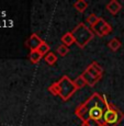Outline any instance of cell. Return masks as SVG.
<instances>
[{
    "instance_id": "9",
    "label": "cell",
    "mask_w": 124,
    "mask_h": 126,
    "mask_svg": "<svg viewBox=\"0 0 124 126\" xmlns=\"http://www.w3.org/2000/svg\"><path fill=\"white\" fill-rule=\"evenodd\" d=\"M80 76H81L82 78H84V80L86 81V83L88 84V86H90V87H93L94 84H96L97 82H98V80H97L96 78H93V77H92L91 75L89 74V72H87L86 70H85V71L82 72V74L80 75Z\"/></svg>"
},
{
    "instance_id": "8",
    "label": "cell",
    "mask_w": 124,
    "mask_h": 126,
    "mask_svg": "<svg viewBox=\"0 0 124 126\" xmlns=\"http://www.w3.org/2000/svg\"><path fill=\"white\" fill-rule=\"evenodd\" d=\"M62 43L64 45H66L67 47H69V46H71L72 44H75V38H74V36H72L71 32H67L62 36Z\"/></svg>"
},
{
    "instance_id": "2",
    "label": "cell",
    "mask_w": 124,
    "mask_h": 126,
    "mask_svg": "<svg viewBox=\"0 0 124 126\" xmlns=\"http://www.w3.org/2000/svg\"><path fill=\"white\" fill-rule=\"evenodd\" d=\"M106 102V111L103 114V124L104 126H116L123 120L124 114L114 105L113 103L109 102L106 95H103Z\"/></svg>"
},
{
    "instance_id": "12",
    "label": "cell",
    "mask_w": 124,
    "mask_h": 126,
    "mask_svg": "<svg viewBox=\"0 0 124 126\" xmlns=\"http://www.w3.org/2000/svg\"><path fill=\"white\" fill-rule=\"evenodd\" d=\"M108 46H109V48H110L111 50L115 52V50H118L119 48L121 47V42L119 41V38L113 37L108 42Z\"/></svg>"
},
{
    "instance_id": "7",
    "label": "cell",
    "mask_w": 124,
    "mask_h": 126,
    "mask_svg": "<svg viewBox=\"0 0 124 126\" xmlns=\"http://www.w3.org/2000/svg\"><path fill=\"white\" fill-rule=\"evenodd\" d=\"M106 8L108 9V11L110 12L111 14H116L122 9V6H121V3L119 1H116V0H111L106 6Z\"/></svg>"
},
{
    "instance_id": "10",
    "label": "cell",
    "mask_w": 124,
    "mask_h": 126,
    "mask_svg": "<svg viewBox=\"0 0 124 126\" xmlns=\"http://www.w3.org/2000/svg\"><path fill=\"white\" fill-rule=\"evenodd\" d=\"M89 3L86 1V0H77L76 2H74V7L77 11L79 12H85L86 9L88 8Z\"/></svg>"
},
{
    "instance_id": "15",
    "label": "cell",
    "mask_w": 124,
    "mask_h": 126,
    "mask_svg": "<svg viewBox=\"0 0 124 126\" xmlns=\"http://www.w3.org/2000/svg\"><path fill=\"white\" fill-rule=\"evenodd\" d=\"M86 71H87V72H89V74H90L91 76L93 77V78H96L98 81H99V80H100V79L102 78V75H101V74H99V72L97 71V70L94 69L93 67L91 66V65H90V66H88V67H87Z\"/></svg>"
},
{
    "instance_id": "19",
    "label": "cell",
    "mask_w": 124,
    "mask_h": 126,
    "mask_svg": "<svg viewBox=\"0 0 124 126\" xmlns=\"http://www.w3.org/2000/svg\"><path fill=\"white\" fill-rule=\"evenodd\" d=\"M98 20H99V16H97L94 13H91L87 16V22H88V24L90 26H93L94 24L98 22Z\"/></svg>"
},
{
    "instance_id": "18",
    "label": "cell",
    "mask_w": 124,
    "mask_h": 126,
    "mask_svg": "<svg viewBox=\"0 0 124 126\" xmlns=\"http://www.w3.org/2000/svg\"><path fill=\"white\" fill-rule=\"evenodd\" d=\"M72 81H74V84H75V87L77 88V90H78V89L84 88V87L87 84V83H86V81L84 80V78H82L81 76L77 77V78L75 79V80H72Z\"/></svg>"
},
{
    "instance_id": "17",
    "label": "cell",
    "mask_w": 124,
    "mask_h": 126,
    "mask_svg": "<svg viewBox=\"0 0 124 126\" xmlns=\"http://www.w3.org/2000/svg\"><path fill=\"white\" fill-rule=\"evenodd\" d=\"M81 126H104V124L96 120H87L81 123Z\"/></svg>"
},
{
    "instance_id": "3",
    "label": "cell",
    "mask_w": 124,
    "mask_h": 126,
    "mask_svg": "<svg viewBox=\"0 0 124 126\" xmlns=\"http://www.w3.org/2000/svg\"><path fill=\"white\" fill-rule=\"evenodd\" d=\"M71 34L75 38V43L79 48H85L94 36V33L85 23H79L77 26H75V29L71 31Z\"/></svg>"
},
{
    "instance_id": "5",
    "label": "cell",
    "mask_w": 124,
    "mask_h": 126,
    "mask_svg": "<svg viewBox=\"0 0 124 126\" xmlns=\"http://www.w3.org/2000/svg\"><path fill=\"white\" fill-rule=\"evenodd\" d=\"M91 29L94 34H97L98 36H101V37L110 34V33L112 32V26L102 18H99L98 22L94 24L93 26H91Z\"/></svg>"
},
{
    "instance_id": "13",
    "label": "cell",
    "mask_w": 124,
    "mask_h": 126,
    "mask_svg": "<svg viewBox=\"0 0 124 126\" xmlns=\"http://www.w3.org/2000/svg\"><path fill=\"white\" fill-rule=\"evenodd\" d=\"M42 57L43 56L37 52V50H32V52L30 53V56H29V58H30V62L32 63V64H37V63L41 60V58H42Z\"/></svg>"
},
{
    "instance_id": "14",
    "label": "cell",
    "mask_w": 124,
    "mask_h": 126,
    "mask_svg": "<svg viewBox=\"0 0 124 126\" xmlns=\"http://www.w3.org/2000/svg\"><path fill=\"white\" fill-rule=\"evenodd\" d=\"M50 49H51V48H50V45H48L47 43H45L44 41H43V43L40 45V47L37 48V52L40 53L42 56H45L47 53H50Z\"/></svg>"
},
{
    "instance_id": "20",
    "label": "cell",
    "mask_w": 124,
    "mask_h": 126,
    "mask_svg": "<svg viewBox=\"0 0 124 126\" xmlns=\"http://www.w3.org/2000/svg\"><path fill=\"white\" fill-rule=\"evenodd\" d=\"M48 91L53 94V95H59V88H58L57 82H54L53 84H51L48 87Z\"/></svg>"
},
{
    "instance_id": "16",
    "label": "cell",
    "mask_w": 124,
    "mask_h": 126,
    "mask_svg": "<svg viewBox=\"0 0 124 126\" xmlns=\"http://www.w3.org/2000/svg\"><path fill=\"white\" fill-rule=\"evenodd\" d=\"M56 53H58V55H59L60 57H65V56H66V55L68 54V53H69V48H68L66 45L60 44V45L57 47Z\"/></svg>"
},
{
    "instance_id": "4",
    "label": "cell",
    "mask_w": 124,
    "mask_h": 126,
    "mask_svg": "<svg viewBox=\"0 0 124 126\" xmlns=\"http://www.w3.org/2000/svg\"><path fill=\"white\" fill-rule=\"evenodd\" d=\"M58 88H59V98L63 101H67L70 99V96L77 91V88L75 87L74 81L70 80L67 76H63L57 81Z\"/></svg>"
},
{
    "instance_id": "21",
    "label": "cell",
    "mask_w": 124,
    "mask_h": 126,
    "mask_svg": "<svg viewBox=\"0 0 124 126\" xmlns=\"http://www.w3.org/2000/svg\"><path fill=\"white\" fill-rule=\"evenodd\" d=\"M91 66L93 67V68L96 69L97 71L99 72V74H101V75L103 74V68H102V67H101L100 65H99V64H98V63H97V62H93V63H92V64H91Z\"/></svg>"
},
{
    "instance_id": "6",
    "label": "cell",
    "mask_w": 124,
    "mask_h": 126,
    "mask_svg": "<svg viewBox=\"0 0 124 126\" xmlns=\"http://www.w3.org/2000/svg\"><path fill=\"white\" fill-rule=\"evenodd\" d=\"M42 43H43V41L38 37L37 34L34 33V34H32L28 40H26L25 45L28 46V47L31 49V52H32V50H37V48L40 47V45L42 44Z\"/></svg>"
},
{
    "instance_id": "11",
    "label": "cell",
    "mask_w": 124,
    "mask_h": 126,
    "mask_svg": "<svg viewBox=\"0 0 124 126\" xmlns=\"http://www.w3.org/2000/svg\"><path fill=\"white\" fill-rule=\"evenodd\" d=\"M44 60L47 63L48 65H50V66H53V65L56 64L57 56H56V54H55V53L50 52V53H47V54L44 56Z\"/></svg>"
},
{
    "instance_id": "1",
    "label": "cell",
    "mask_w": 124,
    "mask_h": 126,
    "mask_svg": "<svg viewBox=\"0 0 124 126\" xmlns=\"http://www.w3.org/2000/svg\"><path fill=\"white\" fill-rule=\"evenodd\" d=\"M106 111V102L103 95L94 92L84 103H81L75 111L82 122L87 120H96L103 123V114Z\"/></svg>"
}]
</instances>
